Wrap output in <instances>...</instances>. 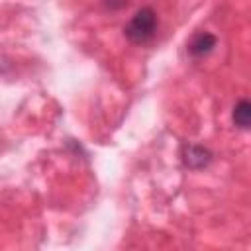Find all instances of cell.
<instances>
[{
  "label": "cell",
  "instance_id": "1",
  "mask_svg": "<svg viewBox=\"0 0 251 251\" xmlns=\"http://www.w3.org/2000/svg\"><path fill=\"white\" fill-rule=\"evenodd\" d=\"M157 31V14L153 12V8L143 6L139 8L129 22L124 25V35L131 41V43H147Z\"/></svg>",
  "mask_w": 251,
  "mask_h": 251
},
{
  "label": "cell",
  "instance_id": "2",
  "mask_svg": "<svg viewBox=\"0 0 251 251\" xmlns=\"http://www.w3.org/2000/svg\"><path fill=\"white\" fill-rule=\"evenodd\" d=\"M216 41L218 39H216L214 33H210V31H198V33H194L190 37L188 51H190L192 57H204V55H208L216 47Z\"/></svg>",
  "mask_w": 251,
  "mask_h": 251
},
{
  "label": "cell",
  "instance_id": "3",
  "mask_svg": "<svg viewBox=\"0 0 251 251\" xmlns=\"http://www.w3.org/2000/svg\"><path fill=\"white\" fill-rule=\"evenodd\" d=\"M210 151L202 145H184V151H182V161L186 167L190 169H200L204 165L210 163Z\"/></svg>",
  "mask_w": 251,
  "mask_h": 251
},
{
  "label": "cell",
  "instance_id": "4",
  "mask_svg": "<svg viewBox=\"0 0 251 251\" xmlns=\"http://www.w3.org/2000/svg\"><path fill=\"white\" fill-rule=\"evenodd\" d=\"M231 120L239 129H251V100H239L233 106Z\"/></svg>",
  "mask_w": 251,
  "mask_h": 251
}]
</instances>
